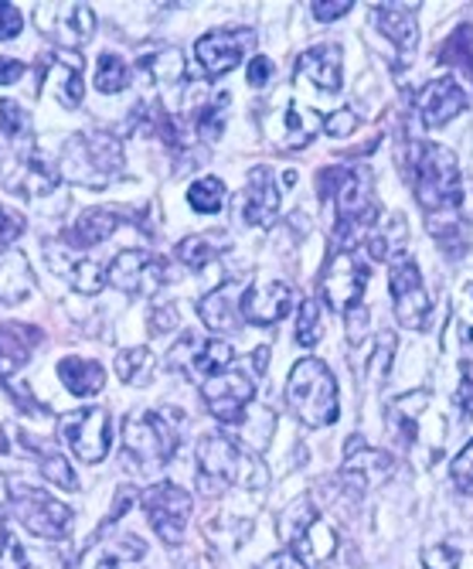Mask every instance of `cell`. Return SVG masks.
Instances as JSON below:
<instances>
[{"instance_id":"f35d334b","label":"cell","mask_w":473,"mask_h":569,"mask_svg":"<svg viewBox=\"0 0 473 569\" xmlns=\"http://www.w3.org/2000/svg\"><path fill=\"white\" fill-rule=\"evenodd\" d=\"M440 62L460 69V72L473 82V28H470V24H460V28L446 38V44L440 48Z\"/></svg>"},{"instance_id":"9f6ffc18","label":"cell","mask_w":473,"mask_h":569,"mask_svg":"<svg viewBox=\"0 0 473 569\" xmlns=\"http://www.w3.org/2000/svg\"><path fill=\"white\" fill-rule=\"evenodd\" d=\"M266 361H270V348H259V351H252V372H255V376L266 372Z\"/></svg>"},{"instance_id":"6f0895ef","label":"cell","mask_w":473,"mask_h":569,"mask_svg":"<svg viewBox=\"0 0 473 569\" xmlns=\"http://www.w3.org/2000/svg\"><path fill=\"white\" fill-rule=\"evenodd\" d=\"M463 358H466V361H473V328H466V331H463Z\"/></svg>"},{"instance_id":"83f0119b","label":"cell","mask_w":473,"mask_h":569,"mask_svg":"<svg viewBox=\"0 0 473 569\" xmlns=\"http://www.w3.org/2000/svg\"><path fill=\"white\" fill-rule=\"evenodd\" d=\"M123 226V216L120 212H110V209H85L66 232L69 246L76 249H95L107 239H113V232Z\"/></svg>"},{"instance_id":"484cf974","label":"cell","mask_w":473,"mask_h":569,"mask_svg":"<svg viewBox=\"0 0 473 569\" xmlns=\"http://www.w3.org/2000/svg\"><path fill=\"white\" fill-rule=\"evenodd\" d=\"M48 267L56 277H62L66 283H72V290L79 293H99L102 283H107V270L95 267L92 260H82V256H72L66 249H48Z\"/></svg>"},{"instance_id":"7bdbcfd3","label":"cell","mask_w":473,"mask_h":569,"mask_svg":"<svg viewBox=\"0 0 473 569\" xmlns=\"http://www.w3.org/2000/svg\"><path fill=\"white\" fill-rule=\"evenodd\" d=\"M450 481H453L463 495H473V440L453 457V463H450Z\"/></svg>"},{"instance_id":"7a4b0ae2","label":"cell","mask_w":473,"mask_h":569,"mask_svg":"<svg viewBox=\"0 0 473 569\" xmlns=\"http://www.w3.org/2000/svg\"><path fill=\"white\" fill-rule=\"evenodd\" d=\"M412 188L433 236H443L463 222L466 194L453 150L440 143H412Z\"/></svg>"},{"instance_id":"ac0fdd59","label":"cell","mask_w":473,"mask_h":569,"mask_svg":"<svg viewBox=\"0 0 473 569\" xmlns=\"http://www.w3.org/2000/svg\"><path fill=\"white\" fill-rule=\"evenodd\" d=\"M252 396H255V386L242 369H225V372L201 382V399H204L208 412L225 427H239L245 420V409H249Z\"/></svg>"},{"instance_id":"74e56055","label":"cell","mask_w":473,"mask_h":569,"mask_svg":"<svg viewBox=\"0 0 473 569\" xmlns=\"http://www.w3.org/2000/svg\"><path fill=\"white\" fill-rule=\"evenodd\" d=\"M225 198H229L225 181L212 178V174L191 181V188H188V204H191L194 212H201V216H219L225 209Z\"/></svg>"},{"instance_id":"681fc988","label":"cell","mask_w":473,"mask_h":569,"mask_svg":"<svg viewBox=\"0 0 473 569\" xmlns=\"http://www.w3.org/2000/svg\"><path fill=\"white\" fill-rule=\"evenodd\" d=\"M21 28H24V14L14 4H0V41L18 38Z\"/></svg>"},{"instance_id":"1f68e13d","label":"cell","mask_w":473,"mask_h":569,"mask_svg":"<svg viewBox=\"0 0 473 569\" xmlns=\"http://www.w3.org/2000/svg\"><path fill=\"white\" fill-rule=\"evenodd\" d=\"M59 379L76 399H92L102 392V386H107V369L92 358H62Z\"/></svg>"},{"instance_id":"603a6c76","label":"cell","mask_w":473,"mask_h":569,"mask_svg":"<svg viewBox=\"0 0 473 569\" xmlns=\"http://www.w3.org/2000/svg\"><path fill=\"white\" fill-rule=\"evenodd\" d=\"M280 184L273 178L270 168H252L249 171V181H245V194H242V219L252 226V229H273L276 219H280Z\"/></svg>"},{"instance_id":"5bb4252c","label":"cell","mask_w":473,"mask_h":569,"mask_svg":"<svg viewBox=\"0 0 473 569\" xmlns=\"http://www.w3.org/2000/svg\"><path fill=\"white\" fill-rule=\"evenodd\" d=\"M368 263L361 260L358 252H334L324 273H321V297L331 310H338V315H348V310H354L364 297V287H368Z\"/></svg>"},{"instance_id":"11a10c76","label":"cell","mask_w":473,"mask_h":569,"mask_svg":"<svg viewBox=\"0 0 473 569\" xmlns=\"http://www.w3.org/2000/svg\"><path fill=\"white\" fill-rule=\"evenodd\" d=\"M262 569H306V566H303L293 552H283V556H273Z\"/></svg>"},{"instance_id":"c3c4849f","label":"cell","mask_w":473,"mask_h":569,"mask_svg":"<svg viewBox=\"0 0 473 569\" xmlns=\"http://www.w3.org/2000/svg\"><path fill=\"white\" fill-rule=\"evenodd\" d=\"M276 76V66L266 59V56H255L252 62H249V69H245V79H249V86L252 89H262V86H270V79Z\"/></svg>"},{"instance_id":"e575fe53","label":"cell","mask_w":473,"mask_h":569,"mask_svg":"<svg viewBox=\"0 0 473 569\" xmlns=\"http://www.w3.org/2000/svg\"><path fill=\"white\" fill-rule=\"evenodd\" d=\"M229 102H232V96H229V92H212V96H201V102L191 110L194 133H198L204 143H219V140H222V133H225V113H229Z\"/></svg>"},{"instance_id":"9c48e42d","label":"cell","mask_w":473,"mask_h":569,"mask_svg":"<svg viewBox=\"0 0 473 569\" xmlns=\"http://www.w3.org/2000/svg\"><path fill=\"white\" fill-rule=\"evenodd\" d=\"M11 511L21 522V529H28L38 539H66L72 529V508L66 501H59L56 495H48L41 488H31L24 481H11Z\"/></svg>"},{"instance_id":"8d00e7d4","label":"cell","mask_w":473,"mask_h":569,"mask_svg":"<svg viewBox=\"0 0 473 569\" xmlns=\"http://www.w3.org/2000/svg\"><path fill=\"white\" fill-rule=\"evenodd\" d=\"M153 372H157L153 351L143 348V345L123 348V351L117 355V376H120V382H127V386H150Z\"/></svg>"},{"instance_id":"d6986e66","label":"cell","mask_w":473,"mask_h":569,"mask_svg":"<svg viewBox=\"0 0 473 569\" xmlns=\"http://www.w3.org/2000/svg\"><path fill=\"white\" fill-rule=\"evenodd\" d=\"M255 48V34L249 28H219V31H208L204 38H198L194 44V59L204 69V76H225L232 72L245 51Z\"/></svg>"},{"instance_id":"5b68a950","label":"cell","mask_w":473,"mask_h":569,"mask_svg":"<svg viewBox=\"0 0 473 569\" xmlns=\"http://www.w3.org/2000/svg\"><path fill=\"white\" fill-rule=\"evenodd\" d=\"M123 143L110 130H85L66 140L56 168L59 178L89 191H102L123 174Z\"/></svg>"},{"instance_id":"db71d44e","label":"cell","mask_w":473,"mask_h":569,"mask_svg":"<svg viewBox=\"0 0 473 569\" xmlns=\"http://www.w3.org/2000/svg\"><path fill=\"white\" fill-rule=\"evenodd\" d=\"M456 406L463 417H473V379H463L460 389H456Z\"/></svg>"},{"instance_id":"ba28073f","label":"cell","mask_w":473,"mask_h":569,"mask_svg":"<svg viewBox=\"0 0 473 569\" xmlns=\"http://www.w3.org/2000/svg\"><path fill=\"white\" fill-rule=\"evenodd\" d=\"M280 536L286 542V552H293L303 566L306 562H328L338 552V529H331L321 511L313 508L310 498L293 501L283 519H280Z\"/></svg>"},{"instance_id":"f1b7e54d","label":"cell","mask_w":473,"mask_h":569,"mask_svg":"<svg viewBox=\"0 0 473 569\" xmlns=\"http://www.w3.org/2000/svg\"><path fill=\"white\" fill-rule=\"evenodd\" d=\"M18 440L24 443V450L28 453H34L38 457V468H41V475L56 485V488H66V491H79V478H76V471H72V463L51 447L48 440H41V437H34V433H28V430H18Z\"/></svg>"},{"instance_id":"30bf717a","label":"cell","mask_w":473,"mask_h":569,"mask_svg":"<svg viewBox=\"0 0 473 569\" xmlns=\"http://www.w3.org/2000/svg\"><path fill=\"white\" fill-rule=\"evenodd\" d=\"M389 293L402 328L423 331L430 325V293L423 287V273H419L409 252H395L389 260Z\"/></svg>"},{"instance_id":"44dd1931","label":"cell","mask_w":473,"mask_h":569,"mask_svg":"<svg viewBox=\"0 0 473 569\" xmlns=\"http://www.w3.org/2000/svg\"><path fill=\"white\" fill-rule=\"evenodd\" d=\"M293 307V290L283 280H266V283H252L239 297V318L255 328H270L283 321Z\"/></svg>"},{"instance_id":"cb8c5ba5","label":"cell","mask_w":473,"mask_h":569,"mask_svg":"<svg viewBox=\"0 0 473 569\" xmlns=\"http://www.w3.org/2000/svg\"><path fill=\"white\" fill-rule=\"evenodd\" d=\"M41 328L24 321H0V386H11L14 376L28 366V358L41 345Z\"/></svg>"},{"instance_id":"f5cc1de1","label":"cell","mask_w":473,"mask_h":569,"mask_svg":"<svg viewBox=\"0 0 473 569\" xmlns=\"http://www.w3.org/2000/svg\"><path fill=\"white\" fill-rule=\"evenodd\" d=\"M24 76V66L18 59H0V86H14Z\"/></svg>"},{"instance_id":"277c9868","label":"cell","mask_w":473,"mask_h":569,"mask_svg":"<svg viewBox=\"0 0 473 569\" xmlns=\"http://www.w3.org/2000/svg\"><path fill=\"white\" fill-rule=\"evenodd\" d=\"M198 485L201 491L215 495L225 488L262 491L270 485V471L252 450L225 433H204L198 440Z\"/></svg>"},{"instance_id":"ee69618b","label":"cell","mask_w":473,"mask_h":569,"mask_svg":"<svg viewBox=\"0 0 473 569\" xmlns=\"http://www.w3.org/2000/svg\"><path fill=\"white\" fill-rule=\"evenodd\" d=\"M24 232V216H18L8 204H0V252H4L11 242H18Z\"/></svg>"},{"instance_id":"d590c367","label":"cell","mask_w":473,"mask_h":569,"mask_svg":"<svg viewBox=\"0 0 473 569\" xmlns=\"http://www.w3.org/2000/svg\"><path fill=\"white\" fill-rule=\"evenodd\" d=\"M430 406V392L419 389V392H405V396H395L389 402V427L405 440L412 443L415 433H419V417H423V409Z\"/></svg>"},{"instance_id":"f546056e","label":"cell","mask_w":473,"mask_h":569,"mask_svg":"<svg viewBox=\"0 0 473 569\" xmlns=\"http://www.w3.org/2000/svg\"><path fill=\"white\" fill-rule=\"evenodd\" d=\"M324 130V120L313 113V110H306V107H300V102H290V107L283 110V117H280V133H276V147L280 150H300V147H306L313 137H318Z\"/></svg>"},{"instance_id":"4fadbf2b","label":"cell","mask_w":473,"mask_h":569,"mask_svg":"<svg viewBox=\"0 0 473 569\" xmlns=\"http://www.w3.org/2000/svg\"><path fill=\"white\" fill-rule=\"evenodd\" d=\"M232 345L222 338H198V335H184L171 355H168V369L171 372H184L191 382H204L225 369H232Z\"/></svg>"},{"instance_id":"8992f818","label":"cell","mask_w":473,"mask_h":569,"mask_svg":"<svg viewBox=\"0 0 473 569\" xmlns=\"http://www.w3.org/2000/svg\"><path fill=\"white\" fill-rule=\"evenodd\" d=\"M286 406L293 417L310 427V430H321L331 427L341 412L338 402V382L331 376V369L318 358H300L290 379H286Z\"/></svg>"},{"instance_id":"ab89813d","label":"cell","mask_w":473,"mask_h":569,"mask_svg":"<svg viewBox=\"0 0 473 569\" xmlns=\"http://www.w3.org/2000/svg\"><path fill=\"white\" fill-rule=\"evenodd\" d=\"M219 249H222L219 236H188V239L178 242L174 256L184 267H191V270H204L208 263L219 260Z\"/></svg>"},{"instance_id":"6da1fadb","label":"cell","mask_w":473,"mask_h":569,"mask_svg":"<svg viewBox=\"0 0 473 569\" xmlns=\"http://www.w3.org/2000/svg\"><path fill=\"white\" fill-rule=\"evenodd\" d=\"M59 181V168L34 143L28 110L14 99H0V188L21 198H48Z\"/></svg>"},{"instance_id":"f907efd6","label":"cell","mask_w":473,"mask_h":569,"mask_svg":"<svg viewBox=\"0 0 473 569\" xmlns=\"http://www.w3.org/2000/svg\"><path fill=\"white\" fill-rule=\"evenodd\" d=\"M133 501H137V488H130V485H123L120 491H117V505H113V511L107 515V522H102V529H110V526H117L123 515L133 508Z\"/></svg>"},{"instance_id":"7dc6e473","label":"cell","mask_w":473,"mask_h":569,"mask_svg":"<svg viewBox=\"0 0 473 569\" xmlns=\"http://www.w3.org/2000/svg\"><path fill=\"white\" fill-rule=\"evenodd\" d=\"M423 566L426 569H456L460 566V552L453 546H433L423 552Z\"/></svg>"},{"instance_id":"bcb514c9","label":"cell","mask_w":473,"mask_h":569,"mask_svg":"<svg viewBox=\"0 0 473 569\" xmlns=\"http://www.w3.org/2000/svg\"><path fill=\"white\" fill-rule=\"evenodd\" d=\"M181 325V315H178V307L174 303H164V307H153L150 310V335H171L174 328Z\"/></svg>"},{"instance_id":"d6a6232c","label":"cell","mask_w":473,"mask_h":569,"mask_svg":"<svg viewBox=\"0 0 473 569\" xmlns=\"http://www.w3.org/2000/svg\"><path fill=\"white\" fill-rule=\"evenodd\" d=\"M375 24H379V31L402 51V56H409V51L415 48V41H419L415 11L405 8V4H379V8H375Z\"/></svg>"},{"instance_id":"d4e9b609","label":"cell","mask_w":473,"mask_h":569,"mask_svg":"<svg viewBox=\"0 0 473 569\" xmlns=\"http://www.w3.org/2000/svg\"><path fill=\"white\" fill-rule=\"evenodd\" d=\"M344 56L341 44H313L296 59V79H306L310 86H318L321 92H338L344 82V69H341Z\"/></svg>"},{"instance_id":"8fae6325","label":"cell","mask_w":473,"mask_h":569,"mask_svg":"<svg viewBox=\"0 0 473 569\" xmlns=\"http://www.w3.org/2000/svg\"><path fill=\"white\" fill-rule=\"evenodd\" d=\"M59 437L66 440V447H72V453L82 463H99L113 447V423H110V409L102 406H85V409H72L59 420Z\"/></svg>"},{"instance_id":"f6af8a7d","label":"cell","mask_w":473,"mask_h":569,"mask_svg":"<svg viewBox=\"0 0 473 569\" xmlns=\"http://www.w3.org/2000/svg\"><path fill=\"white\" fill-rule=\"evenodd\" d=\"M358 113L351 110V107H344V110H338V113H331L328 120H324V133L328 137H334V140H344V137H351L354 130H358Z\"/></svg>"},{"instance_id":"4dcf8cb0","label":"cell","mask_w":473,"mask_h":569,"mask_svg":"<svg viewBox=\"0 0 473 569\" xmlns=\"http://www.w3.org/2000/svg\"><path fill=\"white\" fill-rule=\"evenodd\" d=\"M31 283H34V273L28 267V256L18 249L0 252V303L14 307V303L28 300Z\"/></svg>"},{"instance_id":"e0dca14e","label":"cell","mask_w":473,"mask_h":569,"mask_svg":"<svg viewBox=\"0 0 473 569\" xmlns=\"http://www.w3.org/2000/svg\"><path fill=\"white\" fill-rule=\"evenodd\" d=\"M107 280L130 297H153L168 280V260L143 249H123L110 263Z\"/></svg>"},{"instance_id":"9a60e30c","label":"cell","mask_w":473,"mask_h":569,"mask_svg":"<svg viewBox=\"0 0 473 569\" xmlns=\"http://www.w3.org/2000/svg\"><path fill=\"white\" fill-rule=\"evenodd\" d=\"M34 28L62 51H79L95 34V11L89 4H38Z\"/></svg>"},{"instance_id":"3957f363","label":"cell","mask_w":473,"mask_h":569,"mask_svg":"<svg viewBox=\"0 0 473 569\" xmlns=\"http://www.w3.org/2000/svg\"><path fill=\"white\" fill-rule=\"evenodd\" d=\"M318 194L334 201V242L341 252H354L379 226L375 178L368 168H324L318 174Z\"/></svg>"},{"instance_id":"b9f144b4","label":"cell","mask_w":473,"mask_h":569,"mask_svg":"<svg viewBox=\"0 0 473 569\" xmlns=\"http://www.w3.org/2000/svg\"><path fill=\"white\" fill-rule=\"evenodd\" d=\"M324 335V310H321V300L306 297L300 303V315H296V345L303 348H313Z\"/></svg>"},{"instance_id":"816d5d0a","label":"cell","mask_w":473,"mask_h":569,"mask_svg":"<svg viewBox=\"0 0 473 569\" xmlns=\"http://www.w3.org/2000/svg\"><path fill=\"white\" fill-rule=\"evenodd\" d=\"M351 8H354L351 0H338V4H321V0H318V4H310V11H313V18H318V21H338Z\"/></svg>"},{"instance_id":"ffe728a7","label":"cell","mask_w":473,"mask_h":569,"mask_svg":"<svg viewBox=\"0 0 473 569\" xmlns=\"http://www.w3.org/2000/svg\"><path fill=\"white\" fill-rule=\"evenodd\" d=\"M392 475V457L385 450L368 447L361 437H351L344 447V468H341V481L348 485L351 495H368L379 485H385Z\"/></svg>"},{"instance_id":"2e32d148","label":"cell","mask_w":473,"mask_h":569,"mask_svg":"<svg viewBox=\"0 0 473 569\" xmlns=\"http://www.w3.org/2000/svg\"><path fill=\"white\" fill-rule=\"evenodd\" d=\"M38 92H51L66 110H79L85 99V76L79 51H44L38 56Z\"/></svg>"},{"instance_id":"52a82bcc","label":"cell","mask_w":473,"mask_h":569,"mask_svg":"<svg viewBox=\"0 0 473 569\" xmlns=\"http://www.w3.org/2000/svg\"><path fill=\"white\" fill-rule=\"evenodd\" d=\"M181 440V420L174 412L140 409L123 420V450L137 468H164Z\"/></svg>"},{"instance_id":"7c38bea8","label":"cell","mask_w":473,"mask_h":569,"mask_svg":"<svg viewBox=\"0 0 473 569\" xmlns=\"http://www.w3.org/2000/svg\"><path fill=\"white\" fill-rule=\"evenodd\" d=\"M143 511H147L153 532L161 536V542L181 546L184 536H188V522H191L194 501H191V495L181 485L161 481V485H153L143 495Z\"/></svg>"},{"instance_id":"4316f807","label":"cell","mask_w":473,"mask_h":569,"mask_svg":"<svg viewBox=\"0 0 473 569\" xmlns=\"http://www.w3.org/2000/svg\"><path fill=\"white\" fill-rule=\"evenodd\" d=\"M239 297H242V287L239 283H222L219 290L204 293L198 300V315L201 321L212 328V331H235L239 328Z\"/></svg>"},{"instance_id":"836d02e7","label":"cell","mask_w":473,"mask_h":569,"mask_svg":"<svg viewBox=\"0 0 473 569\" xmlns=\"http://www.w3.org/2000/svg\"><path fill=\"white\" fill-rule=\"evenodd\" d=\"M137 76L150 86L171 89L184 79V51L181 48H157L137 62Z\"/></svg>"},{"instance_id":"60d3db41","label":"cell","mask_w":473,"mask_h":569,"mask_svg":"<svg viewBox=\"0 0 473 569\" xmlns=\"http://www.w3.org/2000/svg\"><path fill=\"white\" fill-rule=\"evenodd\" d=\"M130 86V66L117 56V51H102L99 66H95V89L117 96Z\"/></svg>"},{"instance_id":"7402d4cb","label":"cell","mask_w":473,"mask_h":569,"mask_svg":"<svg viewBox=\"0 0 473 569\" xmlns=\"http://www.w3.org/2000/svg\"><path fill=\"white\" fill-rule=\"evenodd\" d=\"M463 110H466V92L450 76L426 82L423 89H419V96H415V117H419V123L430 127V130L446 127Z\"/></svg>"}]
</instances>
